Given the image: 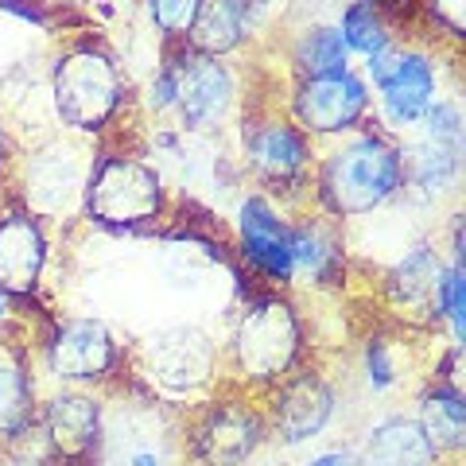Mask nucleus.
<instances>
[{
	"instance_id": "nucleus-24",
	"label": "nucleus",
	"mask_w": 466,
	"mask_h": 466,
	"mask_svg": "<svg viewBox=\"0 0 466 466\" xmlns=\"http://www.w3.org/2000/svg\"><path fill=\"white\" fill-rule=\"evenodd\" d=\"M342 43H346V51H361L366 58H373V55H381V51H389V32H385V20L373 12V5H354L342 16Z\"/></svg>"
},
{
	"instance_id": "nucleus-16",
	"label": "nucleus",
	"mask_w": 466,
	"mask_h": 466,
	"mask_svg": "<svg viewBox=\"0 0 466 466\" xmlns=\"http://www.w3.org/2000/svg\"><path fill=\"white\" fill-rule=\"evenodd\" d=\"M249 159H253L260 179L291 183L303 175V167H308V140H303L299 128H291L284 121L260 125L249 137Z\"/></svg>"
},
{
	"instance_id": "nucleus-7",
	"label": "nucleus",
	"mask_w": 466,
	"mask_h": 466,
	"mask_svg": "<svg viewBox=\"0 0 466 466\" xmlns=\"http://www.w3.org/2000/svg\"><path fill=\"white\" fill-rule=\"evenodd\" d=\"M334 416V392L319 373H296L280 385L272 400L268 428L280 435L288 447L311 443Z\"/></svg>"
},
{
	"instance_id": "nucleus-10",
	"label": "nucleus",
	"mask_w": 466,
	"mask_h": 466,
	"mask_svg": "<svg viewBox=\"0 0 466 466\" xmlns=\"http://www.w3.org/2000/svg\"><path fill=\"white\" fill-rule=\"evenodd\" d=\"M241 229V253L249 257L257 272H265L268 280H291L296 276V260H291V226L272 210L268 198H245L238 214Z\"/></svg>"
},
{
	"instance_id": "nucleus-11",
	"label": "nucleus",
	"mask_w": 466,
	"mask_h": 466,
	"mask_svg": "<svg viewBox=\"0 0 466 466\" xmlns=\"http://www.w3.org/2000/svg\"><path fill=\"white\" fill-rule=\"evenodd\" d=\"M116 361V346L109 330L94 319H75L47 342V366L63 381H97Z\"/></svg>"
},
{
	"instance_id": "nucleus-1",
	"label": "nucleus",
	"mask_w": 466,
	"mask_h": 466,
	"mask_svg": "<svg viewBox=\"0 0 466 466\" xmlns=\"http://www.w3.org/2000/svg\"><path fill=\"white\" fill-rule=\"evenodd\" d=\"M404 183V159L385 137L361 133L327 156L319 171V198L330 214L358 218L389 202Z\"/></svg>"
},
{
	"instance_id": "nucleus-12",
	"label": "nucleus",
	"mask_w": 466,
	"mask_h": 466,
	"mask_svg": "<svg viewBox=\"0 0 466 466\" xmlns=\"http://www.w3.org/2000/svg\"><path fill=\"white\" fill-rule=\"evenodd\" d=\"M381 106L392 125H416L435 106V66L428 55L404 51L392 58L389 75L377 82Z\"/></svg>"
},
{
	"instance_id": "nucleus-8",
	"label": "nucleus",
	"mask_w": 466,
	"mask_h": 466,
	"mask_svg": "<svg viewBox=\"0 0 466 466\" xmlns=\"http://www.w3.org/2000/svg\"><path fill=\"white\" fill-rule=\"evenodd\" d=\"M43 435L58 462H90L101 447V408L86 392H58L43 408Z\"/></svg>"
},
{
	"instance_id": "nucleus-14",
	"label": "nucleus",
	"mask_w": 466,
	"mask_h": 466,
	"mask_svg": "<svg viewBox=\"0 0 466 466\" xmlns=\"http://www.w3.org/2000/svg\"><path fill=\"white\" fill-rule=\"evenodd\" d=\"M440 451L420 431L416 420L389 416L366 435L361 466H440Z\"/></svg>"
},
{
	"instance_id": "nucleus-28",
	"label": "nucleus",
	"mask_w": 466,
	"mask_h": 466,
	"mask_svg": "<svg viewBox=\"0 0 466 466\" xmlns=\"http://www.w3.org/2000/svg\"><path fill=\"white\" fill-rule=\"evenodd\" d=\"M366 370H370V385H373V389H389L392 381H397V366H392L389 350H385L381 342H373V346H370Z\"/></svg>"
},
{
	"instance_id": "nucleus-32",
	"label": "nucleus",
	"mask_w": 466,
	"mask_h": 466,
	"mask_svg": "<svg viewBox=\"0 0 466 466\" xmlns=\"http://www.w3.org/2000/svg\"><path fill=\"white\" fill-rule=\"evenodd\" d=\"M0 164H5V133H0Z\"/></svg>"
},
{
	"instance_id": "nucleus-27",
	"label": "nucleus",
	"mask_w": 466,
	"mask_h": 466,
	"mask_svg": "<svg viewBox=\"0 0 466 466\" xmlns=\"http://www.w3.org/2000/svg\"><path fill=\"white\" fill-rule=\"evenodd\" d=\"M148 8H152V20L164 35H183V32H191L198 0H148Z\"/></svg>"
},
{
	"instance_id": "nucleus-23",
	"label": "nucleus",
	"mask_w": 466,
	"mask_h": 466,
	"mask_svg": "<svg viewBox=\"0 0 466 466\" xmlns=\"http://www.w3.org/2000/svg\"><path fill=\"white\" fill-rule=\"evenodd\" d=\"M459 164H462V152H451V148L424 140L412 156V179L424 195H440L459 179Z\"/></svg>"
},
{
	"instance_id": "nucleus-4",
	"label": "nucleus",
	"mask_w": 466,
	"mask_h": 466,
	"mask_svg": "<svg viewBox=\"0 0 466 466\" xmlns=\"http://www.w3.org/2000/svg\"><path fill=\"white\" fill-rule=\"evenodd\" d=\"M121 101L116 66L101 51H70L55 66V106L70 128L97 133Z\"/></svg>"
},
{
	"instance_id": "nucleus-5",
	"label": "nucleus",
	"mask_w": 466,
	"mask_h": 466,
	"mask_svg": "<svg viewBox=\"0 0 466 466\" xmlns=\"http://www.w3.org/2000/svg\"><path fill=\"white\" fill-rule=\"evenodd\" d=\"M268 435V420L241 400H218L191 431L195 466H245Z\"/></svg>"
},
{
	"instance_id": "nucleus-31",
	"label": "nucleus",
	"mask_w": 466,
	"mask_h": 466,
	"mask_svg": "<svg viewBox=\"0 0 466 466\" xmlns=\"http://www.w3.org/2000/svg\"><path fill=\"white\" fill-rule=\"evenodd\" d=\"M366 5H400V0H366Z\"/></svg>"
},
{
	"instance_id": "nucleus-18",
	"label": "nucleus",
	"mask_w": 466,
	"mask_h": 466,
	"mask_svg": "<svg viewBox=\"0 0 466 466\" xmlns=\"http://www.w3.org/2000/svg\"><path fill=\"white\" fill-rule=\"evenodd\" d=\"M245 16H249V0H198V12L191 20L195 51L207 58L233 51L245 35Z\"/></svg>"
},
{
	"instance_id": "nucleus-3",
	"label": "nucleus",
	"mask_w": 466,
	"mask_h": 466,
	"mask_svg": "<svg viewBox=\"0 0 466 466\" xmlns=\"http://www.w3.org/2000/svg\"><path fill=\"white\" fill-rule=\"evenodd\" d=\"M299 354V323L296 311L288 308L284 299H257L249 311H245L238 339H233V358H238V370L249 377V381H280L291 370V361Z\"/></svg>"
},
{
	"instance_id": "nucleus-25",
	"label": "nucleus",
	"mask_w": 466,
	"mask_h": 466,
	"mask_svg": "<svg viewBox=\"0 0 466 466\" xmlns=\"http://www.w3.org/2000/svg\"><path fill=\"white\" fill-rule=\"evenodd\" d=\"M435 308L451 319L455 342H462V334H466V272H462V260H455L447 272H440V296H435Z\"/></svg>"
},
{
	"instance_id": "nucleus-6",
	"label": "nucleus",
	"mask_w": 466,
	"mask_h": 466,
	"mask_svg": "<svg viewBox=\"0 0 466 466\" xmlns=\"http://www.w3.org/2000/svg\"><path fill=\"white\" fill-rule=\"evenodd\" d=\"M370 106L366 82L354 78L350 70L342 75H327V78H303V86L296 90V121L308 128V133H346L361 121V113Z\"/></svg>"
},
{
	"instance_id": "nucleus-30",
	"label": "nucleus",
	"mask_w": 466,
	"mask_h": 466,
	"mask_svg": "<svg viewBox=\"0 0 466 466\" xmlns=\"http://www.w3.org/2000/svg\"><path fill=\"white\" fill-rule=\"evenodd\" d=\"M308 466H361V455L358 451H323Z\"/></svg>"
},
{
	"instance_id": "nucleus-13",
	"label": "nucleus",
	"mask_w": 466,
	"mask_h": 466,
	"mask_svg": "<svg viewBox=\"0 0 466 466\" xmlns=\"http://www.w3.org/2000/svg\"><path fill=\"white\" fill-rule=\"evenodd\" d=\"M47 241L32 214H5L0 218V291L27 296L39 284Z\"/></svg>"
},
{
	"instance_id": "nucleus-21",
	"label": "nucleus",
	"mask_w": 466,
	"mask_h": 466,
	"mask_svg": "<svg viewBox=\"0 0 466 466\" xmlns=\"http://www.w3.org/2000/svg\"><path fill=\"white\" fill-rule=\"evenodd\" d=\"M346 63H350V51L334 27H311V32H303V39L296 43V66L303 78L342 75Z\"/></svg>"
},
{
	"instance_id": "nucleus-19",
	"label": "nucleus",
	"mask_w": 466,
	"mask_h": 466,
	"mask_svg": "<svg viewBox=\"0 0 466 466\" xmlns=\"http://www.w3.org/2000/svg\"><path fill=\"white\" fill-rule=\"evenodd\" d=\"M35 424V392L16 358L0 354V440L16 443Z\"/></svg>"
},
{
	"instance_id": "nucleus-22",
	"label": "nucleus",
	"mask_w": 466,
	"mask_h": 466,
	"mask_svg": "<svg viewBox=\"0 0 466 466\" xmlns=\"http://www.w3.org/2000/svg\"><path fill=\"white\" fill-rule=\"evenodd\" d=\"M291 260H296V268L311 272L315 280H330V276L339 272V265H342V257H339V249H334V241L319 226L291 229Z\"/></svg>"
},
{
	"instance_id": "nucleus-29",
	"label": "nucleus",
	"mask_w": 466,
	"mask_h": 466,
	"mask_svg": "<svg viewBox=\"0 0 466 466\" xmlns=\"http://www.w3.org/2000/svg\"><path fill=\"white\" fill-rule=\"evenodd\" d=\"M431 12L440 24H447V32H462V0H431Z\"/></svg>"
},
{
	"instance_id": "nucleus-9",
	"label": "nucleus",
	"mask_w": 466,
	"mask_h": 466,
	"mask_svg": "<svg viewBox=\"0 0 466 466\" xmlns=\"http://www.w3.org/2000/svg\"><path fill=\"white\" fill-rule=\"evenodd\" d=\"M175 66H179L175 109L183 113V121L191 128H218L233 106V75L207 55H187Z\"/></svg>"
},
{
	"instance_id": "nucleus-15",
	"label": "nucleus",
	"mask_w": 466,
	"mask_h": 466,
	"mask_svg": "<svg viewBox=\"0 0 466 466\" xmlns=\"http://www.w3.org/2000/svg\"><path fill=\"white\" fill-rule=\"evenodd\" d=\"M152 377L167 389H195L210 377V346L195 330H171L152 339Z\"/></svg>"
},
{
	"instance_id": "nucleus-26",
	"label": "nucleus",
	"mask_w": 466,
	"mask_h": 466,
	"mask_svg": "<svg viewBox=\"0 0 466 466\" xmlns=\"http://www.w3.org/2000/svg\"><path fill=\"white\" fill-rule=\"evenodd\" d=\"M424 116H428L424 140L440 144V148H451V152H462V113H459V106L440 101V106H431Z\"/></svg>"
},
{
	"instance_id": "nucleus-2",
	"label": "nucleus",
	"mask_w": 466,
	"mask_h": 466,
	"mask_svg": "<svg viewBox=\"0 0 466 466\" xmlns=\"http://www.w3.org/2000/svg\"><path fill=\"white\" fill-rule=\"evenodd\" d=\"M164 207L159 175L133 156H106L86 183V210L106 226L148 222Z\"/></svg>"
},
{
	"instance_id": "nucleus-33",
	"label": "nucleus",
	"mask_w": 466,
	"mask_h": 466,
	"mask_svg": "<svg viewBox=\"0 0 466 466\" xmlns=\"http://www.w3.org/2000/svg\"><path fill=\"white\" fill-rule=\"evenodd\" d=\"M0 319H5V291H0Z\"/></svg>"
},
{
	"instance_id": "nucleus-17",
	"label": "nucleus",
	"mask_w": 466,
	"mask_h": 466,
	"mask_svg": "<svg viewBox=\"0 0 466 466\" xmlns=\"http://www.w3.org/2000/svg\"><path fill=\"white\" fill-rule=\"evenodd\" d=\"M416 424L440 455H459L462 443H466V404H462L459 385L440 381L435 389H428L424 397H420Z\"/></svg>"
},
{
	"instance_id": "nucleus-20",
	"label": "nucleus",
	"mask_w": 466,
	"mask_h": 466,
	"mask_svg": "<svg viewBox=\"0 0 466 466\" xmlns=\"http://www.w3.org/2000/svg\"><path fill=\"white\" fill-rule=\"evenodd\" d=\"M440 260L428 245H416L412 253L400 260V268L392 272V288H397L400 303L408 308H435V296H440Z\"/></svg>"
}]
</instances>
